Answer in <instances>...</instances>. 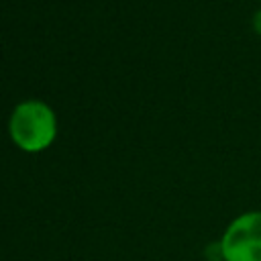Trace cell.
<instances>
[{
    "instance_id": "cell-1",
    "label": "cell",
    "mask_w": 261,
    "mask_h": 261,
    "mask_svg": "<svg viewBox=\"0 0 261 261\" xmlns=\"http://www.w3.org/2000/svg\"><path fill=\"white\" fill-rule=\"evenodd\" d=\"M12 143L24 153H39L53 145L57 137V116L43 100H22L8 118Z\"/></svg>"
},
{
    "instance_id": "cell-5",
    "label": "cell",
    "mask_w": 261,
    "mask_h": 261,
    "mask_svg": "<svg viewBox=\"0 0 261 261\" xmlns=\"http://www.w3.org/2000/svg\"><path fill=\"white\" fill-rule=\"evenodd\" d=\"M259 2H261V0H259Z\"/></svg>"
},
{
    "instance_id": "cell-2",
    "label": "cell",
    "mask_w": 261,
    "mask_h": 261,
    "mask_svg": "<svg viewBox=\"0 0 261 261\" xmlns=\"http://www.w3.org/2000/svg\"><path fill=\"white\" fill-rule=\"evenodd\" d=\"M218 247L224 261H261V210L234 216L224 228Z\"/></svg>"
},
{
    "instance_id": "cell-3",
    "label": "cell",
    "mask_w": 261,
    "mask_h": 261,
    "mask_svg": "<svg viewBox=\"0 0 261 261\" xmlns=\"http://www.w3.org/2000/svg\"><path fill=\"white\" fill-rule=\"evenodd\" d=\"M253 27H255V31L261 35V10L255 14V24H253Z\"/></svg>"
},
{
    "instance_id": "cell-4",
    "label": "cell",
    "mask_w": 261,
    "mask_h": 261,
    "mask_svg": "<svg viewBox=\"0 0 261 261\" xmlns=\"http://www.w3.org/2000/svg\"><path fill=\"white\" fill-rule=\"evenodd\" d=\"M218 261H224V259H218Z\"/></svg>"
}]
</instances>
